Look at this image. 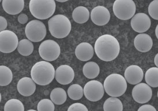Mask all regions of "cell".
Listing matches in <instances>:
<instances>
[{"label":"cell","mask_w":158,"mask_h":111,"mask_svg":"<svg viewBox=\"0 0 158 111\" xmlns=\"http://www.w3.org/2000/svg\"><path fill=\"white\" fill-rule=\"evenodd\" d=\"M29 111H36L34 109H30V110H28Z\"/></svg>","instance_id":"74e56055"},{"label":"cell","mask_w":158,"mask_h":111,"mask_svg":"<svg viewBox=\"0 0 158 111\" xmlns=\"http://www.w3.org/2000/svg\"><path fill=\"white\" fill-rule=\"evenodd\" d=\"M124 76L127 83L131 85L138 84L144 78V72L140 67L132 65L126 69Z\"/></svg>","instance_id":"9a60e30c"},{"label":"cell","mask_w":158,"mask_h":111,"mask_svg":"<svg viewBox=\"0 0 158 111\" xmlns=\"http://www.w3.org/2000/svg\"><path fill=\"white\" fill-rule=\"evenodd\" d=\"M75 78V71L69 65H62L56 70L55 78L60 84L66 85L71 83Z\"/></svg>","instance_id":"5bb4252c"},{"label":"cell","mask_w":158,"mask_h":111,"mask_svg":"<svg viewBox=\"0 0 158 111\" xmlns=\"http://www.w3.org/2000/svg\"><path fill=\"white\" fill-rule=\"evenodd\" d=\"M50 99L55 104L62 105L67 100V94L65 90L61 88H56L52 90L50 93Z\"/></svg>","instance_id":"603a6c76"},{"label":"cell","mask_w":158,"mask_h":111,"mask_svg":"<svg viewBox=\"0 0 158 111\" xmlns=\"http://www.w3.org/2000/svg\"><path fill=\"white\" fill-rule=\"evenodd\" d=\"M48 30L57 39H62L70 34L72 24L69 18L64 14H57L49 19Z\"/></svg>","instance_id":"3957f363"},{"label":"cell","mask_w":158,"mask_h":111,"mask_svg":"<svg viewBox=\"0 0 158 111\" xmlns=\"http://www.w3.org/2000/svg\"><path fill=\"white\" fill-rule=\"evenodd\" d=\"M18 36L12 31L0 32V51L2 53H10L18 48Z\"/></svg>","instance_id":"9c48e42d"},{"label":"cell","mask_w":158,"mask_h":111,"mask_svg":"<svg viewBox=\"0 0 158 111\" xmlns=\"http://www.w3.org/2000/svg\"><path fill=\"white\" fill-rule=\"evenodd\" d=\"M68 111H88V108L81 103H74L72 104L68 109Z\"/></svg>","instance_id":"4dcf8cb0"},{"label":"cell","mask_w":158,"mask_h":111,"mask_svg":"<svg viewBox=\"0 0 158 111\" xmlns=\"http://www.w3.org/2000/svg\"></svg>","instance_id":"ab89813d"},{"label":"cell","mask_w":158,"mask_h":111,"mask_svg":"<svg viewBox=\"0 0 158 111\" xmlns=\"http://www.w3.org/2000/svg\"><path fill=\"white\" fill-rule=\"evenodd\" d=\"M54 103L49 99L44 98L40 101L37 107L38 111H54L55 109Z\"/></svg>","instance_id":"f1b7e54d"},{"label":"cell","mask_w":158,"mask_h":111,"mask_svg":"<svg viewBox=\"0 0 158 111\" xmlns=\"http://www.w3.org/2000/svg\"><path fill=\"white\" fill-rule=\"evenodd\" d=\"M152 96L151 86L145 83L136 84L132 90V97L137 103L145 104L148 102Z\"/></svg>","instance_id":"8fae6325"},{"label":"cell","mask_w":158,"mask_h":111,"mask_svg":"<svg viewBox=\"0 0 158 111\" xmlns=\"http://www.w3.org/2000/svg\"><path fill=\"white\" fill-rule=\"evenodd\" d=\"M17 49L20 54L24 57H27L33 53L34 47L31 40L24 39L19 42Z\"/></svg>","instance_id":"d4e9b609"},{"label":"cell","mask_w":158,"mask_h":111,"mask_svg":"<svg viewBox=\"0 0 158 111\" xmlns=\"http://www.w3.org/2000/svg\"><path fill=\"white\" fill-rule=\"evenodd\" d=\"M32 78L23 77L18 81L17 85L19 93L24 97H29L35 93L36 84Z\"/></svg>","instance_id":"2e32d148"},{"label":"cell","mask_w":158,"mask_h":111,"mask_svg":"<svg viewBox=\"0 0 158 111\" xmlns=\"http://www.w3.org/2000/svg\"><path fill=\"white\" fill-rule=\"evenodd\" d=\"M139 111H156V109L152 105H149V104H144L142 106H141L139 109H138Z\"/></svg>","instance_id":"d6a6232c"},{"label":"cell","mask_w":158,"mask_h":111,"mask_svg":"<svg viewBox=\"0 0 158 111\" xmlns=\"http://www.w3.org/2000/svg\"><path fill=\"white\" fill-rule=\"evenodd\" d=\"M104 86L101 82L92 80L88 82L84 88V94L90 101L97 102L99 101L105 94Z\"/></svg>","instance_id":"30bf717a"},{"label":"cell","mask_w":158,"mask_h":111,"mask_svg":"<svg viewBox=\"0 0 158 111\" xmlns=\"http://www.w3.org/2000/svg\"><path fill=\"white\" fill-rule=\"evenodd\" d=\"M90 14L86 7L80 6L76 8L72 12V18L75 22L78 24H84L89 20Z\"/></svg>","instance_id":"ffe728a7"},{"label":"cell","mask_w":158,"mask_h":111,"mask_svg":"<svg viewBox=\"0 0 158 111\" xmlns=\"http://www.w3.org/2000/svg\"><path fill=\"white\" fill-rule=\"evenodd\" d=\"M134 46L137 51L141 53H147L152 49L153 41L149 35L141 33L135 37Z\"/></svg>","instance_id":"e0dca14e"},{"label":"cell","mask_w":158,"mask_h":111,"mask_svg":"<svg viewBox=\"0 0 158 111\" xmlns=\"http://www.w3.org/2000/svg\"><path fill=\"white\" fill-rule=\"evenodd\" d=\"M18 22L22 24H25L28 22V18L27 14H20L18 18Z\"/></svg>","instance_id":"836d02e7"},{"label":"cell","mask_w":158,"mask_h":111,"mask_svg":"<svg viewBox=\"0 0 158 111\" xmlns=\"http://www.w3.org/2000/svg\"><path fill=\"white\" fill-rule=\"evenodd\" d=\"M13 79V73L8 67L1 65L0 66V85L7 86Z\"/></svg>","instance_id":"484cf974"},{"label":"cell","mask_w":158,"mask_h":111,"mask_svg":"<svg viewBox=\"0 0 158 111\" xmlns=\"http://www.w3.org/2000/svg\"><path fill=\"white\" fill-rule=\"evenodd\" d=\"M146 83L152 88L158 87V67H154L148 69L145 74Z\"/></svg>","instance_id":"cb8c5ba5"},{"label":"cell","mask_w":158,"mask_h":111,"mask_svg":"<svg viewBox=\"0 0 158 111\" xmlns=\"http://www.w3.org/2000/svg\"><path fill=\"white\" fill-rule=\"evenodd\" d=\"M83 73L84 76L88 79H94L99 76L100 67L95 62H88L84 65Z\"/></svg>","instance_id":"44dd1931"},{"label":"cell","mask_w":158,"mask_h":111,"mask_svg":"<svg viewBox=\"0 0 158 111\" xmlns=\"http://www.w3.org/2000/svg\"><path fill=\"white\" fill-rule=\"evenodd\" d=\"M5 111H24V106L19 100L12 98L9 100L5 105Z\"/></svg>","instance_id":"83f0119b"},{"label":"cell","mask_w":158,"mask_h":111,"mask_svg":"<svg viewBox=\"0 0 158 111\" xmlns=\"http://www.w3.org/2000/svg\"><path fill=\"white\" fill-rule=\"evenodd\" d=\"M8 26V22L5 18L3 16H0V31H2L6 30Z\"/></svg>","instance_id":"1f68e13d"},{"label":"cell","mask_w":158,"mask_h":111,"mask_svg":"<svg viewBox=\"0 0 158 111\" xmlns=\"http://www.w3.org/2000/svg\"><path fill=\"white\" fill-rule=\"evenodd\" d=\"M123 102L117 97L109 98L103 104V110L105 111H123Z\"/></svg>","instance_id":"7402d4cb"},{"label":"cell","mask_w":158,"mask_h":111,"mask_svg":"<svg viewBox=\"0 0 158 111\" xmlns=\"http://www.w3.org/2000/svg\"><path fill=\"white\" fill-rule=\"evenodd\" d=\"M2 5L6 13L10 15H16L24 9V0H2Z\"/></svg>","instance_id":"d6986e66"},{"label":"cell","mask_w":158,"mask_h":111,"mask_svg":"<svg viewBox=\"0 0 158 111\" xmlns=\"http://www.w3.org/2000/svg\"><path fill=\"white\" fill-rule=\"evenodd\" d=\"M131 24L135 31L141 34L149 30L151 26V20L147 14L138 13L132 18Z\"/></svg>","instance_id":"7c38bea8"},{"label":"cell","mask_w":158,"mask_h":111,"mask_svg":"<svg viewBox=\"0 0 158 111\" xmlns=\"http://www.w3.org/2000/svg\"><path fill=\"white\" fill-rule=\"evenodd\" d=\"M104 88L106 93L111 97H117L123 95L127 89V81L119 74H111L104 81Z\"/></svg>","instance_id":"5b68a950"},{"label":"cell","mask_w":158,"mask_h":111,"mask_svg":"<svg viewBox=\"0 0 158 111\" xmlns=\"http://www.w3.org/2000/svg\"><path fill=\"white\" fill-rule=\"evenodd\" d=\"M94 51L92 45L87 42H83L76 47L75 55L79 60L85 62L93 57Z\"/></svg>","instance_id":"ac0fdd59"},{"label":"cell","mask_w":158,"mask_h":111,"mask_svg":"<svg viewBox=\"0 0 158 111\" xmlns=\"http://www.w3.org/2000/svg\"><path fill=\"white\" fill-rule=\"evenodd\" d=\"M154 63L156 66L158 67V53L155 55V58H154Z\"/></svg>","instance_id":"e575fe53"},{"label":"cell","mask_w":158,"mask_h":111,"mask_svg":"<svg viewBox=\"0 0 158 111\" xmlns=\"http://www.w3.org/2000/svg\"><path fill=\"white\" fill-rule=\"evenodd\" d=\"M68 95L73 100H79L83 97L84 89L79 84L70 85L68 89Z\"/></svg>","instance_id":"4316f807"},{"label":"cell","mask_w":158,"mask_h":111,"mask_svg":"<svg viewBox=\"0 0 158 111\" xmlns=\"http://www.w3.org/2000/svg\"><path fill=\"white\" fill-rule=\"evenodd\" d=\"M56 1H57V2H65L69 0H56Z\"/></svg>","instance_id":"8d00e7d4"},{"label":"cell","mask_w":158,"mask_h":111,"mask_svg":"<svg viewBox=\"0 0 158 111\" xmlns=\"http://www.w3.org/2000/svg\"><path fill=\"white\" fill-rule=\"evenodd\" d=\"M148 13L154 20H158V0H154L149 4Z\"/></svg>","instance_id":"f546056e"},{"label":"cell","mask_w":158,"mask_h":111,"mask_svg":"<svg viewBox=\"0 0 158 111\" xmlns=\"http://www.w3.org/2000/svg\"><path fill=\"white\" fill-rule=\"evenodd\" d=\"M90 16L92 22L98 26H105L110 21V12L103 6H98L92 9Z\"/></svg>","instance_id":"4fadbf2b"},{"label":"cell","mask_w":158,"mask_h":111,"mask_svg":"<svg viewBox=\"0 0 158 111\" xmlns=\"http://www.w3.org/2000/svg\"><path fill=\"white\" fill-rule=\"evenodd\" d=\"M56 8L55 0H30L29 9L32 15L38 20L51 18Z\"/></svg>","instance_id":"277c9868"},{"label":"cell","mask_w":158,"mask_h":111,"mask_svg":"<svg viewBox=\"0 0 158 111\" xmlns=\"http://www.w3.org/2000/svg\"><path fill=\"white\" fill-rule=\"evenodd\" d=\"M113 9L117 18L121 20H127L134 16L136 6L133 0H115Z\"/></svg>","instance_id":"8992f818"},{"label":"cell","mask_w":158,"mask_h":111,"mask_svg":"<svg viewBox=\"0 0 158 111\" xmlns=\"http://www.w3.org/2000/svg\"><path fill=\"white\" fill-rule=\"evenodd\" d=\"M1 1H2V0H0V2H1Z\"/></svg>","instance_id":"f35d334b"},{"label":"cell","mask_w":158,"mask_h":111,"mask_svg":"<svg viewBox=\"0 0 158 111\" xmlns=\"http://www.w3.org/2000/svg\"><path fill=\"white\" fill-rule=\"evenodd\" d=\"M155 35L158 39V24L156 26V27L155 28Z\"/></svg>","instance_id":"d590c367"},{"label":"cell","mask_w":158,"mask_h":111,"mask_svg":"<svg viewBox=\"0 0 158 111\" xmlns=\"http://www.w3.org/2000/svg\"><path fill=\"white\" fill-rule=\"evenodd\" d=\"M97 57L105 62H110L116 59L120 51L118 40L113 36L105 34L97 39L94 47Z\"/></svg>","instance_id":"6da1fadb"},{"label":"cell","mask_w":158,"mask_h":111,"mask_svg":"<svg viewBox=\"0 0 158 111\" xmlns=\"http://www.w3.org/2000/svg\"><path fill=\"white\" fill-rule=\"evenodd\" d=\"M55 74L53 65L46 61L36 62L31 68V78L36 84L40 86L50 84L54 80Z\"/></svg>","instance_id":"7a4b0ae2"},{"label":"cell","mask_w":158,"mask_h":111,"mask_svg":"<svg viewBox=\"0 0 158 111\" xmlns=\"http://www.w3.org/2000/svg\"><path fill=\"white\" fill-rule=\"evenodd\" d=\"M60 53V46L54 40H44L40 45L39 54L44 61H54L59 57Z\"/></svg>","instance_id":"ba28073f"},{"label":"cell","mask_w":158,"mask_h":111,"mask_svg":"<svg viewBox=\"0 0 158 111\" xmlns=\"http://www.w3.org/2000/svg\"><path fill=\"white\" fill-rule=\"evenodd\" d=\"M25 34L28 39L37 43L44 39L47 34V30L44 23L38 20H33L27 23Z\"/></svg>","instance_id":"52a82bcc"}]
</instances>
